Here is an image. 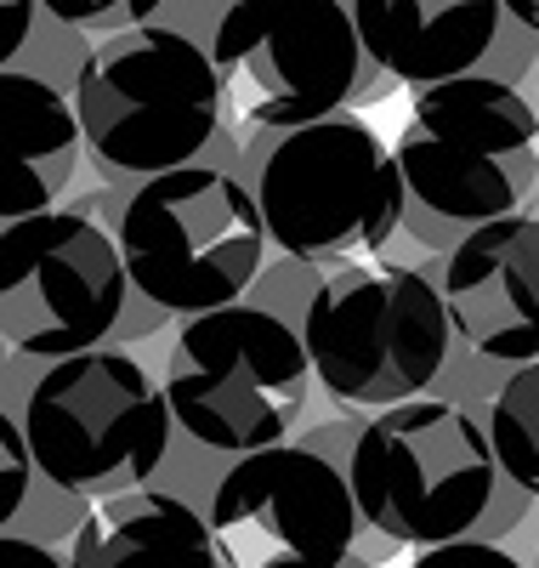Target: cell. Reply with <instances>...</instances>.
Instances as JSON below:
<instances>
[{
	"instance_id": "obj_1",
	"label": "cell",
	"mask_w": 539,
	"mask_h": 568,
	"mask_svg": "<svg viewBox=\"0 0 539 568\" xmlns=\"http://www.w3.org/2000/svg\"><path fill=\"white\" fill-rule=\"evenodd\" d=\"M398 171L409 187L404 227L420 245L477 233L517 216L539 182V109L517 85L466 74L415 98L398 136Z\"/></svg>"
},
{
	"instance_id": "obj_2",
	"label": "cell",
	"mask_w": 539,
	"mask_h": 568,
	"mask_svg": "<svg viewBox=\"0 0 539 568\" xmlns=\"http://www.w3.org/2000/svg\"><path fill=\"white\" fill-rule=\"evenodd\" d=\"M227 80L205 45L176 29H125L96 40L74 69V114L85 149L109 171L171 176L222 136Z\"/></svg>"
},
{
	"instance_id": "obj_3",
	"label": "cell",
	"mask_w": 539,
	"mask_h": 568,
	"mask_svg": "<svg viewBox=\"0 0 539 568\" xmlns=\"http://www.w3.org/2000/svg\"><path fill=\"white\" fill-rule=\"evenodd\" d=\"M347 484L380 540L437 551L477 540L506 495V471L482 420H471L460 404L415 398L358 433Z\"/></svg>"
},
{
	"instance_id": "obj_4",
	"label": "cell",
	"mask_w": 539,
	"mask_h": 568,
	"mask_svg": "<svg viewBox=\"0 0 539 568\" xmlns=\"http://www.w3.org/2000/svg\"><path fill=\"white\" fill-rule=\"evenodd\" d=\"M307 358L335 404L398 409L415 404L449 364L455 318L444 284L415 267L347 262L307 296Z\"/></svg>"
},
{
	"instance_id": "obj_5",
	"label": "cell",
	"mask_w": 539,
	"mask_h": 568,
	"mask_svg": "<svg viewBox=\"0 0 539 568\" xmlns=\"http://www.w3.org/2000/svg\"><path fill=\"white\" fill-rule=\"evenodd\" d=\"M23 438L34 471L80 500H114L149 489L171 449V404L131 353L96 347L63 358L23 398Z\"/></svg>"
},
{
	"instance_id": "obj_6",
	"label": "cell",
	"mask_w": 539,
	"mask_h": 568,
	"mask_svg": "<svg viewBox=\"0 0 539 568\" xmlns=\"http://www.w3.org/2000/svg\"><path fill=\"white\" fill-rule=\"evenodd\" d=\"M114 240L131 291L165 313L205 318L238 307V296L256 284L267 222L244 182L211 165H187L136 187Z\"/></svg>"
},
{
	"instance_id": "obj_7",
	"label": "cell",
	"mask_w": 539,
	"mask_h": 568,
	"mask_svg": "<svg viewBox=\"0 0 539 568\" xmlns=\"http://www.w3.org/2000/svg\"><path fill=\"white\" fill-rule=\"evenodd\" d=\"M307 375L313 358L296 329L278 313L238 302L182 324L165 404L187 438L244 460L284 444L307 409Z\"/></svg>"
},
{
	"instance_id": "obj_8",
	"label": "cell",
	"mask_w": 539,
	"mask_h": 568,
	"mask_svg": "<svg viewBox=\"0 0 539 568\" xmlns=\"http://www.w3.org/2000/svg\"><path fill=\"white\" fill-rule=\"evenodd\" d=\"M256 205L284 256L318 262L380 251L409 216V187L398 154L358 114H335L273 142L256 176Z\"/></svg>"
},
{
	"instance_id": "obj_9",
	"label": "cell",
	"mask_w": 539,
	"mask_h": 568,
	"mask_svg": "<svg viewBox=\"0 0 539 568\" xmlns=\"http://www.w3.org/2000/svg\"><path fill=\"white\" fill-rule=\"evenodd\" d=\"M211 58L244 114L278 131L335 120L380 74L347 0H233Z\"/></svg>"
},
{
	"instance_id": "obj_10",
	"label": "cell",
	"mask_w": 539,
	"mask_h": 568,
	"mask_svg": "<svg viewBox=\"0 0 539 568\" xmlns=\"http://www.w3.org/2000/svg\"><path fill=\"white\" fill-rule=\"evenodd\" d=\"M120 240L85 211H45L0 227V329L29 358L96 353L125 307Z\"/></svg>"
},
{
	"instance_id": "obj_11",
	"label": "cell",
	"mask_w": 539,
	"mask_h": 568,
	"mask_svg": "<svg viewBox=\"0 0 539 568\" xmlns=\"http://www.w3.org/2000/svg\"><path fill=\"white\" fill-rule=\"evenodd\" d=\"M205 517L222 568H347L364 529L347 471L296 444L233 460Z\"/></svg>"
},
{
	"instance_id": "obj_12",
	"label": "cell",
	"mask_w": 539,
	"mask_h": 568,
	"mask_svg": "<svg viewBox=\"0 0 539 568\" xmlns=\"http://www.w3.org/2000/svg\"><path fill=\"white\" fill-rule=\"evenodd\" d=\"M444 302L455 336L482 358L539 364V216L488 222L455 240L444 262Z\"/></svg>"
},
{
	"instance_id": "obj_13",
	"label": "cell",
	"mask_w": 539,
	"mask_h": 568,
	"mask_svg": "<svg viewBox=\"0 0 539 568\" xmlns=\"http://www.w3.org/2000/svg\"><path fill=\"white\" fill-rule=\"evenodd\" d=\"M353 18L380 74L431 91L488 58L506 0H353Z\"/></svg>"
},
{
	"instance_id": "obj_14",
	"label": "cell",
	"mask_w": 539,
	"mask_h": 568,
	"mask_svg": "<svg viewBox=\"0 0 539 568\" xmlns=\"http://www.w3.org/2000/svg\"><path fill=\"white\" fill-rule=\"evenodd\" d=\"M69 568H222L211 517L165 489L96 500L74 535Z\"/></svg>"
},
{
	"instance_id": "obj_15",
	"label": "cell",
	"mask_w": 539,
	"mask_h": 568,
	"mask_svg": "<svg viewBox=\"0 0 539 568\" xmlns=\"http://www.w3.org/2000/svg\"><path fill=\"white\" fill-rule=\"evenodd\" d=\"M0 120H7V187H0V222H29L58 205L80 165V114L74 98L52 91L23 69H0Z\"/></svg>"
},
{
	"instance_id": "obj_16",
	"label": "cell",
	"mask_w": 539,
	"mask_h": 568,
	"mask_svg": "<svg viewBox=\"0 0 539 568\" xmlns=\"http://www.w3.org/2000/svg\"><path fill=\"white\" fill-rule=\"evenodd\" d=\"M488 438H495L506 484L539 500V364H522L500 382L488 404Z\"/></svg>"
},
{
	"instance_id": "obj_17",
	"label": "cell",
	"mask_w": 539,
	"mask_h": 568,
	"mask_svg": "<svg viewBox=\"0 0 539 568\" xmlns=\"http://www.w3.org/2000/svg\"><path fill=\"white\" fill-rule=\"evenodd\" d=\"M58 23H74V29H142V18H154L165 0H40Z\"/></svg>"
},
{
	"instance_id": "obj_18",
	"label": "cell",
	"mask_w": 539,
	"mask_h": 568,
	"mask_svg": "<svg viewBox=\"0 0 539 568\" xmlns=\"http://www.w3.org/2000/svg\"><path fill=\"white\" fill-rule=\"evenodd\" d=\"M29 471H34V455H29V438H23V420L0 415V524H12V517H18L23 489H29Z\"/></svg>"
},
{
	"instance_id": "obj_19",
	"label": "cell",
	"mask_w": 539,
	"mask_h": 568,
	"mask_svg": "<svg viewBox=\"0 0 539 568\" xmlns=\"http://www.w3.org/2000/svg\"><path fill=\"white\" fill-rule=\"evenodd\" d=\"M409 568H528L522 557H511L500 540H455V546H437V551H415Z\"/></svg>"
},
{
	"instance_id": "obj_20",
	"label": "cell",
	"mask_w": 539,
	"mask_h": 568,
	"mask_svg": "<svg viewBox=\"0 0 539 568\" xmlns=\"http://www.w3.org/2000/svg\"><path fill=\"white\" fill-rule=\"evenodd\" d=\"M0 568H69V557H58L52 546L29 535H0Z\"/></svg>"
},
{
	"instance_id": "obj_21",
	"label": "cell",
	"mask_w": 539,
	"mask_h": 568,
	"mask_svg": "<svg viewBox=\"0 0 539 568\" xmlns=\"http://www.w3.org/2000/svg\"><path fill=\"white\" fill-rule=\"evenodd\" d=\"M29 12H34V0H0V63L18 58V45L29 34Z\"/></svg>"
},
{
	"instance_id": "obj_22",
	"label": "cell",
	"mask_w": 539,
	"mask_h": 568,
	"mask_svg": "<svg viewBox=\"0 0 539 568\" xmlns=\"http://www.w3.org/2000/svg\"><path fill=\"white\" fill-rule=\"evenodd\" d=\"M506 12H511L522 29H533V34H539V0H506Z\"/></svg>"
},
{
	"instance_id": "obj_23",
	"label": "cell",
	"mask_w": 539,
	"mask_h": 568,
	"mask_svg": "<svg viewBox=\"0 0 539 568\" xmlns=\"http://www.w3.org/2000/svg\"><path fill=\"white\" fill-rule=\"evenodd\" d=\"M533 568H539V551H533Z\"/></svg>"
}]
</instances>
